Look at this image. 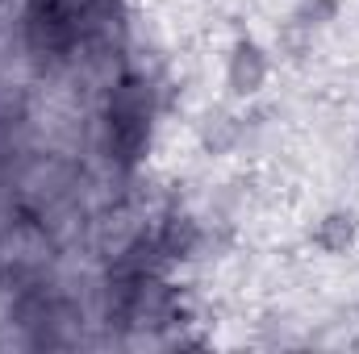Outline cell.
Returning <instances> with one entry per match:
<instances>
[{
  "mask_svg": "<svg viewBox=\"0 0 359 354\" xmlns=\"http://www.w3.org/2000/svg\"><path fill=\"white\" fill-rule=\"evenodd\" d=\"M264 84H268L264 46L251 42V38H238L234 50H230V63H226V88H230V96H255Z\"/></svg>",
  "mask_w": 359,
  "mask_h": 354,
  "instance_id": "cell-1",
  "label": "cell"
},
{
  "mask_svg": "<svg viewBox=\"0 0 359 354\" xmlns=\"http://www.w3.org/2000/svg\"><path fill=\"white\" fill-rule=\"evenodd\" d=\"M196 138H201L205 155H230L243 142V117H234L230 108H209L196 125Z\"/></svg>",
  "mask_w": 359,
  "mask_h": 354,
  "instance_id": "cell-2",
  "label": "cell"
},
{
  "mask_svg": "<svg viewBox=\"0 0 359 354\" xmlns=\"http://www.w3.org/2000/svg\"><path fill=\"white\" fill-rule=\"evenodd\" d=\"M355 238H359L355 213H343V208L326 213V217L318 221V229H313V246H318L322 255H347V250L355 246Z\"/></svg>",
  "mask_w": 359,
  "mask_h": 354,
  "instance_id": "cell-3",
  "label": "cell"
},
{
  "mask_svg": "<svg viewBox=\"0 0 359 354\" xmlns=\"http://www.w3.org/2000/svg\"><path fill=\"white\" fill-rule=\"evenodd\" d=\"M201 238H205V229H201L192 217H168V221H163V229H159L155 250H159L163 259H196Z\"/></svg>",
  "mask_w": 359,
  "mask_h": 354,
  "instance_id": "cell-4",
  "label": "cell"
},
{
  "mask_svg": "<svg viewBox=\"0 0 359 354\" xmlns=\"http://www.w3.org/2000/svg\"><path fill=\"white\" fill-rule=\"evenodd\" d=\"M67 34H72V25H67L63 4L59 0H34V8H29V38L46 42V46H59Z\"/></svg>",
  "mask_w": 359,
  "mask_h": 354,
  "instance_id": "cell-5",
  "label": "cell"
},
{
  "mask_svg": "<svg viewBox=\"0 0 359 354\" xmlns=\"http://www.w3.org/2000/svg\"><path fill=\"white\" fill-rule=\"evenodd\" d=\"M276 50H280L288 63H305V55L313 50V29H305V25L288 21V25L276 34Z\"/></svg>",
  "mask_w": 359,
  "mask_h": 354,
  "instance_id": "cell-6",
  "label": "cell"
},
{
  "mask_svg": "<svg viewBox=\"0 0 359 354\" xmlns=\"http://www.w3.org/2000/svg\"><path fill=\"white\" fill-rule=\"evenodd\" d=\"M339 17V0H297L292 4V21L305 29H322Z\"/></svg>",
  "mask_w": 359,
  "mask_h": 354,
  "instance_id": "cell-7",
  "label": "cell"
}]
</instances>
